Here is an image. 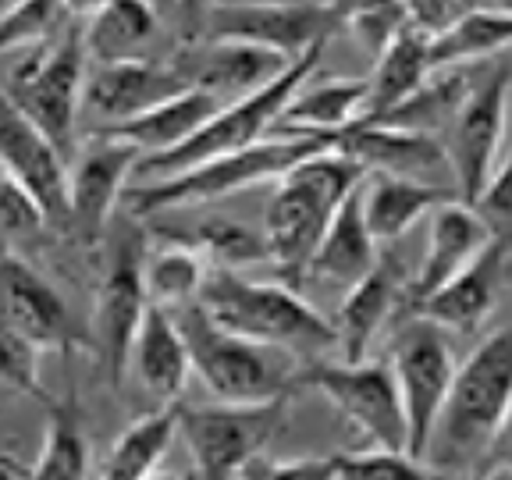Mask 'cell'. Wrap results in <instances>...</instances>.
Listing matches in <instances>:
<instances>
[{"label": "cell", "instance_id": "1", "mask_svg": "<svg viewBox=\"0 0 512 480\" xmlns=\"http://www.w3.org/2000/svg\"><path fill=\"white\" fill-rule=\"evenodd\" d=\"M512 402V324L484 335L456 367L438 427L427 445V463L456 473L488 459Z\"/></svg>", "mask_w": 512, "mask_h": 480}, {"label": "cell", "instance_id": "2", "mask_svg": "<svg viewBox=\"0 0 512 480\" xmlns=\"http://www.w3.org/2000/svg\"><path fill=\"white\" fill-rule=\"evenodd\" d=\"M363 178L367 171L331 146L299 160L296 168L274 182L264 210V242L267 260L285 285H306V267L320 235L328 232L335 210Z\"/></svg>", "mask_w": 512, "mask_h": 480}, {"label": "cell", "instance_id": "3", "mask_svg": "<svg viewBox=\"0 0 512 480\" xmlns=\"http://www.w3.org/2000/svg\"><path fill=\"white\" fill-rule=\"evenodd\" d=\"M196 303L214 320H221L224 328L253 342L274 345L296 356L299 363L324 360L328 352H338L335 320L306 303L299 288L285 281H249L232 267H214Z\"/></svg>", "mask_w": 512, "mask_h": 480}, {"label": "cell", "instance_id": "4", "mask_svg": "<svg viewBox=\"0 0 512 480\" xmlns=\"http://www.w3.org/2000/svg\"><path fill=\"white\" fill-rule=\"evenodd\" d=\"M331 146H335V136H274L271 132L260 143L192 164L178 175L157 178V182H132L121 203H125L128 217H136V221L168 214V210L217 203L224 196L253 189V185L278 182L281 175L296 168L299 160L313 157L320 150H331Z\"/></svg>", "mask_w": 512, "mask_h": 480}, {"label": "cell", "instance_id": "5", "mask_svg": "<svg viewBox=\"0 0 512 480\" xmlns=\"http://www.w3.org/2000/svg\"><path fill=\"white\" fill-rule=\"evenodd\" d=\"M171 313L189 345L192 374L217 402H267L296 395V374L303 367L296 356L224 328L200 303H185Z\"/></svg>", "mask_w": 512, "mask_h": 480}, {"label": "cell", "instance_id": "6", "mask_svg": "<svg viewBox=\"0 0 512 480\" xmlns=\"http://www.w3.org/2000/svg\"><path fill=\"white\" fill-rule=\"evenodd\" d=\"M89 64L93 61H89L82 22H75L57 40L22 50L0 89L32 125L54 139V146L68 160L75 157V146H79Z\"/></svg>", "mask_w": 512, "mask_h": 480}, {"label": "cell", "instance_id": "7", "mask_svg": "<svg viewBox=\"0 0 512 480\" xmlns=\"http://www.w3.org/2000/svg\"><path fill=\"white\" fill-rule=\"evenodd\" d=\"M320 57H324V47L310 50V54H303L299 61H292L288 72L278 75L271 86L256 89V93L242 96V100H232V104H224L189 143L175 146V150H168V153L139 157L136 178H132V182H157V178L178 175V171L192 168V164L224 157V153H235V150H242V146H253L264 136H271L274 118H278L281 107L292 100V93L317 72Z\"/></svg>", "mask_w": 512, "mask_h": 480}, {"label": "cell", "instance_id": "8", "mask_svg": "<svg viewBox=\"0 0 512 480\" xmlns=\"http://www.w3.org/2000/svg\"><path fill=\"white\" fill-rule=\"evenodd\" d=\"M288 416H292V395L182 409V438L189 445L196 477H246L267 456L278 434L288 431Z\"/></svg>", "mask_w": 512, "mask_h": 480}, {"label": "cell", "instance_id": "9", "mask_svg": "<svg viewBox=\"0 0 512 480\" xmlns=\"http://www.w3.org/2000/svg\"><path fill=\"white\" fill-rule=\"evenodd\" d=\"M313 388L367 445L406 452V416L388 360H313L296 374V392Z\"/></svg>", "mask_w": 512, "mask_h": 480}, {"label": "cell", "instance_id": "10", "mask_svg": "<svg viewBox=\"0 0 512 480\" xmlns=\"http://www.w3.org/2000/svg\"><path fill=\"white\" fill-rule=\"evenodd\" d=\"M406 317L409 320L392 338L388 363H392L402 416H406V452L424 459L459 363L441 324L427 320L424 313H406Z\"/></svg>", "mask_w": 512, "mask_h": 480}, {"label": "cell", "instance_id": "11", "mask_svg": "<svg viewBox=\"0 0 512 480\" xmlns=\"http://www.w3.org/2000/svg\"><path fill=\"white\" fill-rule=\"evenodd\" d=\"M107 239H111V256H107L104 278L96 288L89 338H93V349L104 363L107 377L121 384L128 374V352H132L139 324L150 310L143 281V260L150 242H146L136 217L128 221V228H121L118 235H107Z\"/></svg>", "mask_w": 512, "mask_h": 480}, {"label": "cell", "instance_id": "12", "mask_svg": "<svg viewBox=\"0 0 512 480\" xmlns=\"http://www.w3.org/2000/svg\"><path fill=\"white\" fill-rule=\"evenodd\" d=\"M509 89H512V61H495L484 79L473 82L470 96L463 100L459 114L448 125V171L452 189L459 200L473 203L491 178L502 153L505 118H509Z\"/></svg>", "mask_w": 512, "mask_h": 480}, {"label": "cell", "instance_id": "13", "mask_svg": "<svg viewBox=\"0 0 512 480\" xmlns=\"http://www.w3.org/2000/svg\"><path fill=\"white\" fill-rule=\"evenodd\" d=\"M139 157L143 153L136 146L93 132L82 150H75V157L68 160V228L64 232L79 235L89 249L107 242L114 210L121 207V196L136 178Z\"/></svg>", "mask_w": 512, "mask_h": 480}, {"label": "cell", "instance_id": "14", "mask_svg": "<svg viewBox=\"0 0 512 480\" xmlns=\"http://www.w3.org/2000/svg\"><path fill=\"white\" fill-rule=\"evenodd\" d=\"M185 89H192V79L178 47L171 54L104 61L89 68L82 114H89V121L96 125L93 132H100V128L121 125V121L164 104Z\"/></svg>", "mask_w": 512, "mask_h": 480}, {"label": "cell", "instance_id": "15", "mask_svg": "<svg viewBox=\"0 0 512 480\" xmlns=\"http://www.w3.org/2000/svg\"><path fill=\"white\" fill-rule=\"evenodd\" d=\"M338 22L324 0H274L253 8H217L207 11L203 40H242L267 47L296 61L317 47H328L338 36Z\"/></svg>", "mask_w": 512, "mask_h": 480}, {"label": "cell", "instance_id": "16", "mask_svg": "<svg viewBox=\"0 0 512 480\" xmlns=\"http://www.w3.org/2000/svg\"><path fill=\"white\" fill-rule=\"evenodd\" d=\"M409 281H413V274L406 271V260L392 249H381L377 264L356 285L345 288L335 313L342 360H367L370 345L381 338V331L399 313H409Z\"/></svg>", "mask_w": 512, "mask_h": 480}, {"label": "cell", "instance_id": "17", "mask_svg": "<svg viewBox=\"0 0 512 480\" xmlns=\"http://www.w3.org/2000/svg\"><path fill=\"white\" fill-rule=\"evenodd\" d=\"M0 168L40 200L50 228H68V157L0 93Z\"/></svg>", "mask_w": 512, "mask_h": 480}, {"label": "cell", "instance_id": "18", "mask_svg": "<svg viewBox=\"0 0 512 480\" xmlns=\"http://www.w3.org/2000/svg\"><path fill=\"white\" fill-rule=\"evenodd\" d=\"M0 320H8L11 328L32 338L43 352H68L79 342L75 317L54 281L8 249H0Z\"/></svg>", "mask_w": 512, "mask_h": 480}, {"label": "cell", "instance_id": "19", "mask_svg": "<svg viewBox=\"0 0 512 480\" xmlns=\"http://www.w3.org/2000/svg\"><path fill=\"white\" fill-rule=\"evenodd\" d=\"M491 242L495 239H491L484 217L473 210V203L459 200V196L438 203L427 214L424 264L409 281V313L424 303L431 292H438L448 278H456L470 260H477Z\"/></svg>", "mask_w": 512, "mask_h": 480}, {"label": "cell", "instance_id": "20", "mask_svg": "<svg viewBox=\"0 0 512 480\" xmlns=\"http://www.w3.org/2000/svg\"><path fill=\"white\" fill-rule=\"evenodd\" d=\"M178 50H182V61L189 68L192 89H207L224 104L271 86L292 64L288 57L274 54V50L242 40H196L178 43Z\"/></svg>", "mask_w": 512, "mask_h": 480}, {"label": "cell", "instance_id": "21", "mask_svg": "<svg viewBox=\"0 0 512 480\" xmlns=\"http://www.w3.org/2000/svg\"><path fill=\"white\" fill-rule=\"evenodd\" d=\"M335 150L356 160L367 175L384 171V175H406L434 185H441V178L452 175L445 146L434 136L402 132V128L377 125V121H356L345 132H338Z\"/></svg>", "mask_w": 512, "mask_h": 480}, {"label": "cell", "instance_id": "22", "mask_svg": "<svg viewBox=\"0 0 512 480\" xmlns=\"http://www.w3.org/2000/svg\"><path fill=\"white\" fill-rule=\"evenodd\" d=\"M509 267L512 256L498 242H491L477 260H470L456 278H448L438 292H431L413 313H424L427 320L441 324L448 335H473L495 313Z\"/></svg>", "mask_w": 512, "mask_h": 480}, {"label": "cell", "instance_id": "23", "mask_svg": "<svg viewBox=\"0 0 512 480\" xmlns=\"http://www.w3.org/2000/svg\"><path fill=\"white\" fill-rule=\"evenodd\" d=\"M128 374L136 377L139 392L150 395L157 406L182 399L192 377V356L171 310L150 303L128 352Z\"/></svg>", "mask_w": 512, "mask_h": 480}, {"label": "cell", "instance_id": "24", "mask_svg": "<svg viewBox=\"0 0 512 480\" xmlns=\"http://www.w3.org/2000/svg\"><path fill=\"white\" fill-rule=\"evenodd\" d=\"M381 242L370 235L367 217H363V182L342 200V207L331 217L328 232L320 235L317 249L306 267V281H320L331 288H352L370 267L377 264Z\"/></svg>", "mask_w": 512, "mask_h": 480}, {"label": "cell", "instance_id": "25", "mask_svg": "<svg viewBox=\"0 0 512 480\" xmlns=\"http://www.w3.org/2000/svg\"><path fill=\"white\" fill-rule=\"evenodd\" d=\"M367 79H320L313 75L292 93L274 118V136H338L367 114Z\"/></svg>", "mask_w": 512, "mask_h": 480}, {"label": "cell", "instance_id": "26", "mask_svg": "<svg viewBox=\"0 0 512 480\" xmlns=\"http://www.w3.org/2000/svg\"><path fill=\"white\" fill-rule=\"evenodd\" d=\"M221 107L224 100H217L207 89H185V93L171 96L164 104L121 121V125L100 128V132L111 139H121L128 146H136L143 157H153V153H168L175 146L189 143Z\"/></svg>", "mask_w": 512, "mask_h": 480}, {"label": "cell", "instance_id": "27", "mask_svg": "<svg viewBox=\"0 0 512 480\" xmlns=\"http://www.w3.org/2000/svg\"><path fill=\"white\" fill-rule=\"evenodd\" d=\"M456 189L406 175H374L363 178V217L377 242H395L406 232H413L438 203L452 200Z\"/></svg>", "mask_w": 512, "mask_h": 480}, {"label": "cell", "instance_id": "28", "mask_svg": "<svg viewBox=\"0 0 512 480\" xmlns=\"http://www.w3.org/2000/svg\"><path fill=\"white\" fill-rule=\"evenodd\" d=\"M260 477H296V480H424L434 477V466L424 459L395 452V448L367 445L352 452L328 456H299L292 463H278L260 470Z\"/></svg>", "mask_w": 512, "mask_h": 480}, {"label": "cell", "instance_id": "29", "mask_svg": "<svg viewBox=\"0 0 512 480\" xmlns=\"http://www.w3.org/2000/svg\"><path fill=\"white\" fill-rule=\"evenodd\" d=\"M160 29L164 22L150 0H96V8L82 22L93 64L150 57Z\"/></svg>", "mask_w": 512, "mask_h": 480}, {"label": "cell", "instance_id": "30", "mask_svg": "<svg viewBox=\"0 0 512 480\" xmlns=\"http://www.w3.org/2000/svg\"><path fill=\"white\" fill-rule=\"evenodd\" d=\"M182 402H164L153 413L139 416L125 431L118 434V441L111 445V452L100 463V477L104 480H146L164 466L175 438H182Z\"/></svg>", "mask_w": 512, "mask_h": 480}, {"label": "cell", "instance_id": "31", "mask_svg": "<svg viewBox=\"0 0 512 480\" xmlns=\"http://www.w3.org/2000/svg\"><path fill=\"white\" fill-rule=\"evenodd\" d=\"M434 72L431 64V36L413 25H402L392 36V43L377 54L374 75L367 79L370 96H367V114L360 121H374L381 114H388L395 104H402L427 75Z\"/></svg>", "mask_w": 512, "mask_h": 480}, {"label": "cell", "instance_id": "32", "mask_svg": "<svg viewBox=\"0 0 512 480\" xmlns=\"http://www.w3.org/2000/svg\"><path fill=\"white\" fill-rule=\"evenodd\" d=\"M93 473V445L86 434V413L75 388L64 399L47 402V431L29 477L40 480H82Z\"/></svg>", "mask_w": 512, "mask_h": 480}, {"label": "cell", "instance_id": "33", "mask_svg": "<svg viewBox=\"0 0 512 480\" xmlns=\"http://www.w3.org/2000/svg\"><path fill=\"white\" fill-rule=\"evenodd\" d=\"M470 89L473 79L466 75V68H434L402 104H395L392 111L374 121L377 125H392L402 128V132H420V136L438 139V132H448V125L459 114Z\"/></svg>", "mask_w": 512, "mask_h": 480}, {"label": "cell", "instance_id": "34", "mask_svg": "<svg viewBox=\"0 0 512 480\" xmlns=\"http://www.w3.org/2000/svg\"><path fill=\"white\" fill-rule=\"evenodd\" d=\"M210 271H214V267H210L207 256L178 239L157 235V242L146 246L143 281H146V296H150L153 306L178 310V306H185V303H196V296H200V288Z\"/></svg>", "mask_w": 512, "mask_h": 480}, {"label": "cell", "instance_id": "35", "mask_svg": "<svg viewBox=\"0 0 512 480\" xmlns=\"http://www.w3.org/2000/svg\"><path fill=\"white\" fill-rule=\"evenodd\" d=\"M505 50H512V15L502 8L473 11L452 29L431 36L434 68H470L480 61H495Z\"/></svg>", "mask_w": 512, "mask_h": 480}, {"label": "cell", "instance_id": "36", "mask_svg": "<svg viewBox=\"0 0 512 480\" xmlns=\"http://www.w3.org/2000/svg\"><path fill=\"white\" fill-rule=\"evenodd\" d=\"M72 0H15L0 8V54H22L29 47H40L75 25Z\"/></svg>", "mask_w": 512, "mask_h": 480}, {"label": "cell", "instance_id": "37", "mask_svg": "<svg viewBox=\"0 0 512 480\" xmlns=\"http://www.w3.org/2000/svg\"><path fill=\"white\" fill-rule=\"evenodd\" d=\"M164 239H178L185 246L200 249L210 260V267H242L253 264V260H267V242L264 232L256 235L253 228L239 221H228V217H214V221L196 224V232H164Z\"/></svg>", "mask_w": 512, "mask_h": 480}, {"label": "cell", "instance_id": "38", "mask_svg": "<svg viewBox=\"0 0 512 480\" xmlns=\"http://www.w3.org/2000/svg\"><path fill=\"white\" fill-rule=\"evenodd\" d=\"M324 4L335 15L338 29L349 32L374 57L392 43L402 25H409L406 0H324Z\"/></svg>", "mask_w": 512, "mask_h": 480}, {"label": "cell", "instance_id": "39", "mask_svg": "<svg viewBox=\"0 0 512 480\" xmlns=\"http://www.w3.org/2000/svg\"><path fill=\"white\" fill-rule=\"evenodd\" d=\"M40 356L43 349L32 338H25L8 320H0V388H11L18 395L50 402L47 388L40 381Z\"/></svg>", "mask_w": 512, "mask_h": 480}, {"label": "cell", "instance_id": "40", "mask_svg": "<svg viewBox=\"0 0 512 480\" xmlns=\"http://www.w3.org/2000/svg\"><path fill=\"white\" fill-rule=\"evenodd\" d=\"M473 210L484 217L491 239L512 256V150L502 157V164H495L491 178L473 200Z\"/></svg>", "mask_w": 512, "mask_h": 480}, {"label": "cell", "instance_id": "41", "mask_svg": "<svg viewBox=\"0 0 512 480\" xmlns=\"http://www.w3.org/2000/svg\"><path fill=\"white\" fill-rule=\"evenodd\" d=\"M47 228L50 221L43 214L40 200L15 175L0 168V235L4 239H25V235H40Z\"/></svg>", "mask_w": 512, "mask_h": 480}, {"label": "cell", "instance_id": "42", "mask_svg": "<svg viewBox=\"0 0 512 480\" xmlns=\"http://www.w3.org/2000/svg\"><path fill=\"white\" fill-rule=\"evenodd\" d=\"M495 4L498 0H406V15L413 29L438 36V32L463 22L466 15H473V11L495 8Z\"/></svg>", "mask_w": 512, "mask_h": 480}, {"label": "cell", "instance_id": "43", "mask_svg": "<svg viewBox=\"0 0 512 480\" xmlns=\"http://www.w3.org/2000/svg\"><path fill=\"white\" fill-rule=\"evenodd\" d=\"M157 8L160 22L175 25L182 43L203 40V22H207V4L203 0H150Z\"/></svg>", "mask_w": 512, "mask_h": 480}, {"label": "cell", "instance_id": "44", "mask_svg": "<svg viewBox=\"0 0 512 480\" xmlns=\"http://www.w3.org/2000/svg\"><path fill=\"white\" fill-rule=\"evenodd\" d=\"M488 459H512V402H509V413H505V424L498 431L495 448L488 452Z\"/></svg>", "mask_w": 512, "mask_h": 480}, {"label": "cell", "instance_id": "45", "mask_svg": "<svg viewBox=\"0 0 512 480\" xmlns=\"http://www.w3.org/2000/svg\"><path fill=\"white\" fill-rule=\"evenodd\" d=\"M207 11H217V8H253V4H274V0H203Z\"/></svg>", "mask_w": 512, "mask_h": 480}, {"label": "cell", "instance_id": "46", "mask_svg": "<svg viewBox=\"0 0 512 480\" xmlns=\"http://www.w3.org/2000/svg\"><path fill=\"white\" fill-rule=\"evenodd\" d=\"M75 8H79V15H86V11H93L96 8V0H72Z\"/></svg>", "mask_w": 512, "mask_h": 480}, {"label": "cell", "instance_id": "47", "mask_svg": "<svg viewBox=\"0 0 512 480\" xmlns=\"http://www.w3.org/2000/svg\"><path fill=\"white\" fill-rule=\"evenodd\" d=\"M495 8H502V11H509V15H512V0H498Z\"/></svg>", "mask_w": 512, "mask_h": 480}, {"label": "cell", "instance_id": "48", "mask_svg": "<svg viewBox=\"0 0 512 480\" xmlns=\"http://www.w3.org/2000/svg\"><path fill=\"white\" fill-rule=\"evenodd\" d=\"M4 4H8V0H0V8H4Z\"/></svg>", "mask_w": 512, "mask_h": 480}]
</instances>
